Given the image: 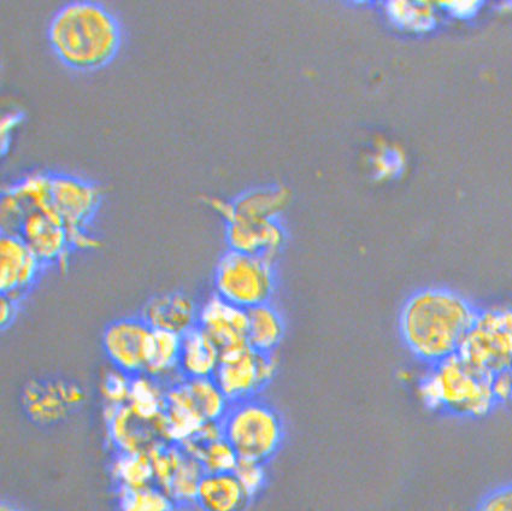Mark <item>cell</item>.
<instances>
[{"instance_id": "4316f807", "label": "cell", "mask_w": 512, "mask_h": 511, "mask_svg": "<svg viewBox=\"0 0 512 511\" xmlns=\"http://www.w3.org/2000/svg\"><path fill=\"white\" fill-rule=\"evenodd\" d=\"M176 504L156 484L141 489H119V511H175Z\"/></svg>"}, {"instance_id": "83f0119b", "label": "cell", "mask_w": 512, "mask_h": 511, "mask_svg": "<svg viewBox=\"0 0 512 511\" xmlns=\"http://www.w3.org/2000/svg\"><path fill=\"white\" fill-rule=\"evenodd\" d=\"M387 14L396 25L414 32L429 31L435 23L433 10L425 3L392 2Z\"/></svg>"}, {"instance_id": "ac0fdd59", "label": "cell", "mask_w": 512, "mask_h": 511, "mask_svg": "<svg viewBox=\"0 0 512 511\" xmlns=\"http://www.w3.org/2000/svg\"><path fill=\"white\" fill-rule=\"evenodd\" d=\"M250 498L234 473L205 474L197 504L204 511H244Z\"/></svg>"}, {"instance_id": "cb8c5ba5", "label": "cell", "mask_w": 512, "mask_h": 511, "mask_svg": "<svg viewBox=\"0 0 512 511\" xmlns=\"http://www.w3.org/2000/svg\"><path fill=\"white\" fill-rule=\"evenodd\" d=\"M113 475L119 489H141L155 483L149 452H117Z\"/></svg>"}, {"instance_id": "f1b7e54d", "label": "cell", "mask_w": 512, "mask_h": 511, "mask_svg": "<svg viewBox=\"0 0 512 511\" xmlns=\"http://www.w3.org/2000/svg\"><path fill=\"white\" fill-rule=\"evenodd\" d=\"M131 379L132 377L114 367L108 373H105L102 386H100L105 403L111 405V407L126 405L128 403Z\"/></svg>"}, {"instance_id": "1f68e13d", "label": "cell", "mask_w": 512, "mask_h": 511, "mask_svg": "<svg viewBox=\"0 0 512 511\" xmlns=\"http://www.w3.org/2000/svg\"><path fill=\"white\" fill-rule=\"evenodd\" d=\"M375 173L381 179L393 178L402 172L404 158L398 149L382 148L374 157Z\"/></svg>"}, {"instance_id": "9c48e42d", "label": "cell", "mask_w": 512, "mask_h": 511, "mask_svg": "<svg viewBox=\"0 0 512 511\" xmlns=\"http://www.w3.org/2000/svg\"><path fill=\"white\" fill-rule=\"evenodd\" d=\"M84 399V391L76 384L35 380L23 389L22 407L33 424L52 426L66 419Z\"/></svg>"}, {"instance_id": "2e32d148", "label": "cell", "mask_w": 512, "mask_h": 511, "mask_svg": "<svg viewBox=\"0 0 512 511\" xmlns=\"http://www.w3.org/2000/svg\"><path fill=\"white\" fill-rule=\"evenodd\" d=\"M199 308L191 297L173 292L156 296L146 303L143 320L153 331H164L184 336L198 326Z\"/></svg>"}, {"instance_id": "7402d4cb", "label": "cell", "mask_w": 512, "mask_h": 511, "mask_svg": "<svg viewBox=\"0 0 512 511\" xmlns=\"http://www.w3.org/2000/svg\"><path fill=\"white\" fill-rule=\"evenodd\" d=\"M181 446L188 455L200 463L205 474L233 473L239 462L237 452L225 437L213 442L190 440Z\"/></svg>"}, {"instance_id": "d6a6232c", "label": "cell", "mask_w": 512, "mask_h": 511, "mask_svg": "<svg viewBox=\"0 0 512 511\" xmlns=\"http://www.w3.org/2000/svg\"><path fill=\"white\" fill-rule=\"evenodd\" d=\"M70 249L93 250L100 246L99 240L88 233L87 228L67 229Z\"/></svg>"}, {"instance_id": "30bf717a", "label": "cell", "mask_w": 512, "mask_h": 511, "mask_svg": "<svg viewBox=\"0 0 512 511\" xmlns=\"http://www.w3.org/2000/svg\"><path fill=\"white\" fill-rule=\"evenodd\" d=\"M17 236L28 245L43 266L66 269L70 249L68 234L55 208L33 210L23 219Z\"/></svg>"}, {"instance_id": "52a82bcc", "label": "cell", "mask_w": 512, "mask_h": 511, "mask_svg": "<svg viewBox=\"0 0 512 511\" xmlns=\"http://www.w3.org/2000/svg\"><path fill=\"white\" fill-rule=\"evenodd\" d=\"M276 370L275 354H261L246 346L222 355L214 380L233 404L255 398L274 379Z\"/></svg>"}, {"instance_id": "7c38bea8", "label": "cell", "mask_w": 512, "mask_h": 511, "mask_svg": "<svg viewBox=\"0 0 512 511\" xmlns=\"http://www.w3.org/2000/svg\"><path fill=\"white\" fill-rule=\"evenodd\" d=\"M198 327L214 340L221 354L247 344V311L213 296L199 308Z\"/></svg>"}, {"instance_id": "8d00e7d4", "label": "cell", "mask_w": 512, "mask_h": 511, "mask_svg": "<svg viewBox=\"0 0 512 511\" xmlns=\"http://www.w3.org/2000/svg\"><path fill=\"white\" fill-rule=\"evenodd\" d=\"M0 511H21V509L17 508L13 503L3 502Z\"/></svg>"}, {"instance_id": "ba28073f", "label": "cell", "mask_w": 512, "mask_h": 511, "mask_svg": "<svg viewBox=\"0 0 512 511\" xmlns=\"http://www.w3.org/2000/svg\"><path fill=\"white\" fill-rule=\"evenodd\" d=\"M153 330L143 317H126L111 322L103 333V349L116 369L135 377L145 373Z\"/></svg>"}, {"instance_id": "d590c367", "label": "cell", "mask_w": 512, "mask_h": 511, "mask_svg": "<svg viewBox=\"0 0 512 511\" xmlns=\"http://www.w3.org/2000/svg\"><path fill=\"white\" fill-rule=\"evenodd\" d=\"M478 2H450L443 4V7L450 11L452 15L461 17V19H467L476 14V11L480 8Z\"/></svg>"}, {"instance_id": "5b68a950", "label": "cell", "mask_w": 512, "mask_h": 511, "mask_svg": "<svg viewBox=\"0 0 512 511\" xmlns=\"http://www.w3.org/2000/svg\"><path fill=\"white\" fill-rule=\"evenodd\" d=\"M276 286L273 260L243 252L228 251L217 264L215 295L249 311L270 303Z\"/></svg>"}, {"instance_id": "7a4b0ae2", "label": "cell", "mask_w": 512, "mask_h": 511, "mask_svg": "<svg viewBox=\"0 0 512 511\" xmlns=\"http://www.w3.org/2000/svg\"><path fill=\"white\" fill-rule=\"evenodd\" d=\"M58 60L78 72L107 66L120 50V22L104 5L73 2L52 17L47 31Z\"/></svg>"}, {"instance_id": "836d02e7", "label": "cell", "mask_w": 512, "mask_h": 511, "mask_svg": "<svg viewBox=\"0 0 512 511\" xmlns=\"http://www.w3.org/2000/svg\"><path fill=\"white\" fill-rule=\"evenodd\" d=\"M22 115L20 113H15V111H11V113L5 114L3 116L2 122H0V135H2V152L5 154L10 146L11 137H13L14 132L17 127L21 125Z\"/></svg>"}, {"instance_id": "8fae6325", "label": "cell", "mask_w": 512, "mask_h": 511, "mask_svg": "<svg viewBox=\"0 0 512 511\" xmlns=\"http://www.w3.org/2000/svg\"><path fill=\"white\" fill-rule=\"evenodd\" d=\"M43 264L17 234L3 233L0 239V291L21 302L38 280Z\"/></svg>"}, {"instance_id": "f546056e", "label": "cell", "mask_w": 512, "mask_h": 511, "mask_svg": "<svg viewBox=\"0 0 512 511\" xmlns=\"http://www.w3.org/2000/svg\"><path fill=\"white\" fill-rule=\"evenodd\" d=\"M233 473L250 499L258 495L266 484L267 473L264 463L239 458Z\"/></svg>"}, {"instance_id": "5bb4252c", "label": "cell", "mask_w": 512, "mask_h": 511, "mask_svg": "<svg viewBox=\"0 0 512 511\" xmlns=\"http://www.w3.org/2000/svg\"><path fill=\"white\" fill-rule=\"evenodd\" d=\"M108 437L117 452H149L163 442L156 422L139 419L128 405H105Z\"/></svg>"}, {"instance_id": "277c9868", "label": "cell", "mask_w": 512, "mask_h": 511, "mask_svg": "<svg viewBox=\"0 0 512 511\" xmlns=\"http://www.w3.org/2000/svg\"><path fill=\"white\" fill-rule=\"evenodd\" d=\"M221 425L223 437L240 460L266 463L284 440V424L278 411L256 397L231 404Z\"/></svg>"}, {"instance_id": "8992f818", "label": "cell", "mask_w": 512, "mask_h": 511, "mask_svg": "<svg viewBox=\"0 0 512 511\" xmlns=\"http://www.w3.org/2000/svg\"><path fill=\"white\" fill-rule=\"evenodd\" d=\"M457 356L490 377L508 369L512 363V308L478 311Z\"/></svg>"}, {"instance_id": "44dd1931", "label": "cell", "mask_w": 512, "mask_h": 511, "mask_svg": "<svg viewBox=\"0 0 512 511\" xmlns=\"http://www.w3.org/2000/svg\"><path fill=\"white\" fill-rule=\"evenodd\" d=\"M168 387L143 373L131 379L128 407L139 419L156 422L167 407Z\"/></svg>"}, {"instance_id": "4dcf8cb0", "label": "cell", "mask_w": 512, "mask_h": 511, "mask_svg": "<svg viewBox=\"0 0 512 511\" xmlns=\"http://www.w3.org/2000/svg\"><path fill=\"white\" fill-rule=\"evenodd\" d=\"M476 511H512V481L488 490L480 498Z\"/></svg>"}, {"instance_id": "4fadbf2b", "label": "cell", "mask_w": 512, "mask_h": 511, "mask_svg": "<svg viewBox=\"0 0 512 511\" xmlns=\"http://www.w3.org/2000/svg\"><path fill=\"white\" fill-rule=\"evenodd\" d=\"M97 186L70 175L52 176V204L66 229L87 228L100 204Z\"/></svg>"}, {"instance_id": "603a6c76", "label": "cell", "mask_w": 512, "mask_h": 511, "mask_svg": "<svg viewBox=\"0 0 512 511\" xmlns=\"http://www.w3.org/2000/svg\"><path fill=\"white\" fill-rule=\"evenodd\" d=\"M285 189H262L245 193L235 201V215L253 220H276L288 203Z\"/></svg>"}, {"instance_id": "6da1fadb", "label": "cell", "mask_w": 512, "mask_h": 511, "mask_svg": "<svg viewBox=\"0 0 512 511\" xmlns=\"http://www.w3.org/2000/svg\"><path fill=\"white\" fill-rule=\"evenodd\" d=\"M476 314L459 293L428 287L406 299L399 315L400 337L411 354L435 366L458 354Z\"/></svg>"}, {"instance_id": "d6986e66", "label": "cell", "mask_w": 512, "mask_h": 511, "mask_svg": "<svg viewBox=\"0 0 512 511\" xmlns=\"http://www.w3.org/2000/svg\"><path fill=\"white\" fill-rule=\"evenodd\" d=\"M285 336V322L274 305H258L247 311V344L261 354H275Z\"/></svg>"}, {"instance_id": "9a60e30c", "label": "cell", "mask_w": 512, "mask_h": 511, "mask_svg": "<svg viewBox=\"0 0 512 511\" xmlns=\"http://www.w3.org/2000/svg\"><path fill=\"white\" fill-rule=\"evenodd\" d=\"M227 239L232 251L274 260L284 244L285 233L278 220H253L235 215L227 223Z\"/></svg>"}, {"instance_id": "484cf974", "label": "cell", "mask_w": 512, "mask_h": 511, "mask_svg": "<svg viewBox=\"0 0 512 511\" xmlns=\"http://www.w3.org/2000/svg\"><path fill=\"white\" fill-rule=\"evenodd\" d=\"M204 475L205 472L200 463L185 451L184 458L175 469L173 477L164 491L176 505L197 503L198 489Z\"/></svg>"}, {"instance_id": "ffe728a7", "label": "cell", "mask_w": 512, "mask_h": 511, "mask_svg": "<svg viewBox=\"0 0 512 511\" xmlns=\"http://www.w3.org/2000/svg\"><path fill=\"white\" fill-rule=\"evenodd\" d=\"M181 336L179 334L153 331L152 345L145 374L167 387L179 383L182 378L179 368Z\"/></svg>"}, {"instance_id": "3957f363", "label": "cell", "mask_w": 512, "mask_h": 511, "mask_svg": "<svg viewBox=\"0 0 512 511\" xmlns=\"http://www.w3.org/2000/svg\"><path fill=\"white\" fill-rule=\"evenodd\" d=\"M492 381L493 377L478 372L456 355L432 366L421 381L420 395L431 409L481 417L497 404Z\"/></svg>"}, {"instance_id": "e0dca14e", "label": "cell", "mask_w": 512, "mask_h": 511, "mask_svg": "<svg viewBox=\"0 0 512 511\" xmlns=\"http://www.w3.org/2000/svg\"><path fill=\"white\" fill-rule=\"evenodd\" d=\"M221 360L219 346L198 326L181 336L179 368L182 378H214Z\"/></svg>"}, {"instance_id": "74e56055", "label": "cell", "mask_w": 512, "mask_h": 511, "mask_svg": "<svg viewBox=\"0 0 512 511\" xmlns=\"http://www.w3.org/2000/svg\"><path fill=\"white\" fill-rule=\"evenodd\" d=\"M506 374H508L510 384H511V389H512V363L510 364V367L508 369H506Z\"/></svg>"}, {"instance_id": "e575fe53", "label": "cell", "mask_w": 512, "mask_h": 511, "mask_svg": "<svg viewBox=\"0 0 512 511\" xmlns=\"http://www.w3.org/2000/svg\"><path fill=\"white\" fill-rule=\"evenodd\" d=\"M19 304L20 302L7 296H2V299H0V323H2L3 330L13 323Z\"/></svg>"}, {"instance_id": "d4e9b609", "label": "cell", "mask_w": 512, "mask_h": 511, "mask_svg": "<svg viewBox=\"0 0 512 511\" xmlns=\"http://www.w3.org/2000/svg\"><path fill=\"white\" fill-rule=\"evenodd\" d=\"M185 383L194 405L205 422H221L226 416L231 403L214 378L185 379Z\"/></svg>"}]
</instances>
